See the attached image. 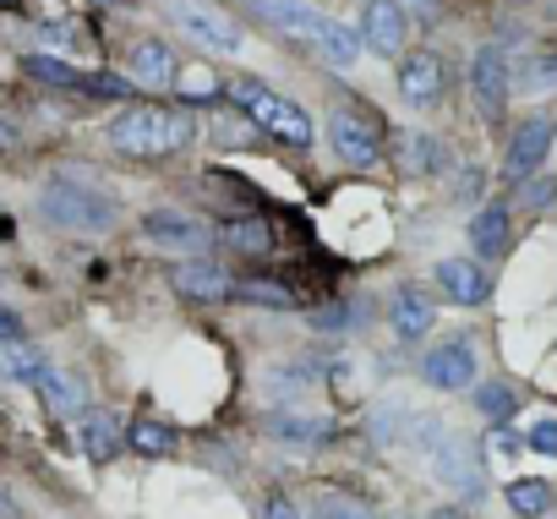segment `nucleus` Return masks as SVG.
<instances>
[{
  "instance_id": "nucleus-39",
  "label": "nucleus",
  "mask_w": 557,
  "mask_h": 519,
  "mask_svg": "<svg viewBox=\"0 0 557 519\" xmlns=\"http://www.w3.org/2000/svg\"><path fill=\"white\" fill-rule=\"evenodd\" d=\"M99 7H137V0H99Z\"/></svg>"
},
{
  "instance_id": "nucleus-8",
  "label": "nucleus",
  "mask_w": 557,
  "mask_h": 519,
  "mask_svg": "<svg viewBox=\"0 0 557 519\" xmlns=\"http://www.w3.org/2000/svg\"><path fill=\"white\" fill-rule=\"evenodd\" d=\"M143 235L159 240V246H170V251H202V246L219 240V230L208 219L186 213V208H148L143 213Z\"/></svg>"
},
{
  "instance_id": "nucleus-27",
  "label": "nucleus",
  "mask_w": 557,
  "mask_h": 519,
  "mask_svg": "<svg viewBox=\"0 0 557 519\" xmlns=\"http://www.w3.org/2000/svg\"><path fill=\"white\" fill-rule=\"evenodd\" d=\"M126 443H132L137 454H153V459H159V454H175V448H181V432H175L170 421H132V427H126Z\"/></svg>"
},
{
  "instance_id": "nucleus-23",
  "label": "nucleus",
  "mask_w": 557,
  "mask_h": 519,
  "mask_svg": "<svg viewBox=\"0 0 557 519\" xmlns=\"http://www.w3.org/2000/svg\"><path fill=\"white\" fill-rule=\"evenodd\" d=\"M34 388L45 394V405H50L55 416H83V410H88V383L72 378V372H55V367H50Z\"/></svg>"
},
{
  "instance_id": "nucleus-38",
  "label": "nucleus",
  "mask_w": 557,
  "mask_h": 519,
  "mask_svg": "<svg viewBox=\"0 0 557 519\" xmlns=\"http://www.w3.org/2000/svg\"><path fill=\"white\" fill-rule=\"evenodd\" d=\"M12 143H17V126H12L7 115H0V148H12Z\"/></svg>"
},
{
  "instance_id": "nucleus-30",
  "label": "nucleus",
  "mask_w": 557,
  "mask_h": 519,
  "mask_svg": "<svg viewBox=\"0 0 557 519\" xmlns=\"http://www.w3.org/2000/svg\"><path fill=\"white\" fill-rule=\"evenodd\" d=\"M508 508L519 519H546L552 514V486L546 481H508Z\"/></svg>"
},
{
  "instance_id": "nucleus-13",
  "label": "nucleus",
  "mask_w": 557,
  "mask_h": 519,
  "mask_svg": "<svg viewBox=\"0 0 557 519\" xmlns=\"http://www.w3.org/2000/svg\"><path fill=\"white\" fill-rule=\"evenodd\" d=\"M426 465H432V475L443 481V486H454V492H481V459H475V448L465 443V437H454V432H443V443L426 454Z\"/></svg>"
},
{
  "instance_id": "nucleus-9",
  "label": "nucleus",
  "mask_w": 557,
  "mask_h": 519,
  "mask_svg": "<svg viewBox=\"0 0 557 519\" xmlns=\"http://www.w3.org/2000/svg\"><path fill=\"white\" fill-rule=\"evenodd\" d=\"M251 17H262L273 34L285 39H301V45H318V34L329 28V12H318L312 0H246Z\"/></svg>"
},
{
  "instance_id": "nucleus-28",
  "label": "nucleus",
  "mask_w": 557,
  "mask_h": 519,
  "mask_svg": "<svg viewBox=\"0 0 557 519\" xmlns=\"http://www.w3.org/2000/svg\"><path fill=\"white\" fill-rule=\"evenodd\" d=\"M312 519H377V508L356 492H318L312 497Z\"/></svg>"
},
{
  "instance_id": "nucleus-22",
  "label": "nucleus",
  "mask_w": 557,
  "mask_h": 519,
  "mask_svg": "<svg viewBox=\"0 0 557 519\" xmlns=\"http://www.w3.org/2000/svg\"><path fill=\"white\" fill-rule=\"evenodd\" d=\"M50 372V356L34 345V339H12V345H0V378L7 383H39Z\"/></svg>"
},
{
  "instance_id": "nucleus-4",
  "label": "nucleus",
  "mask_w": 557,
  "mask_h": 519,
  "mask_svg": "<svg viewBox=\"0 0 557 519\" xmlns=\"http://www.w3.org/2000/svg\"><path fill=\"white\" fill-rule=\"evenodd\" d=\"M329 143H334V153H339L345 164H356V170H377V164H383V148H388L377 115L350 110V104H339V110L329 115Z\"/></svg>"
},
{
  "instance_id": "nucleus-34",
  "label": "nucleus",
  "mask_w": 557,
  "mask_h": 519,
  "mask_svg": "<svg viewBox=\"0 0 557 519\" xmlns=\"http://www.w3.org/2000/svg\"><path fill=\"white\" fill-rule=\"evenodd\" d=\"M257 514H262V519H307V514H301V503H296L290 492H262Z\"/></svg>"
},
{
  "instance_id": "nucleus-5",
  "label": "nucleus",
  "mask_w": 557,
  "mask_h": 519,
  "mask_svg": "<svg viewBox=\"0 0 557 519\" xmlns=\"http://www.w3.org/2000/svg\"><path fill=\"white\" fill-rule=\"evenodd\" d=\"M170 23L186 39H197L202 50H219V55H240L246 50V34L219 7H202V0H170Z\"/></svg>"
},
{
  "instance_id": "nucleus-37",
  "label": "nucleus",
  "mask_w": 557,
  "mask_h": 519,
  "mask_svg": "<svg viewBox=\"0 0 557 519\" xmlns=\"http://www.w3.org/2000/svg\"><path fill=\"white\" fill-rule=\"evenodd\" d=\"M12 339H28V334H23V318H17L12 307H0V345H12Z\"/></svg>"
},
{
  "instance_id": "nucleus-29",
  "label": "nucleus",
  "mask_w": 557,
  "mask_h": 519,
  "mask_svg": "<svg viewBox=\"0 0 557 519\" xmlns=\"http://www.w3.org/2000/svg\"><path fill=\"white\" fill-rule=\"evenodd\" d=\"M410 421H416V410H410V405H399V399H383V405L372 410V437H377V443H399V448H405V432H410Z\"/></svg>"
},
{
  "instance_id": "nucleus-33",
  "label": "nucleus",
  "mask_w": 557,
  "mask_h": 519,
  "mask_svg": "<svg viewBox=\"0 0 557 519\" xmlns=\"http://www.w3.org/2000/svg\"><path fill=\"white\" fill-rule=\"evenodd\" d=\"M519 88H524V94H552V88H557V50H552V55H535V61L524 66Z\"/></svg>"
},
{
  "instance_id": "nucleus-18",
  "label": "nucleus",
  "mask_w": 557,
  "mask_h": 519,
  "mask_svg": "<svg viewBox=\"0 0 557 519\" xmlns=\"http://www.w3.org/2000/svg\"><path fill=\"white\" fill-rule=\"evenodd\" d=\"M170 280H175V291L191 296V301H235V280H230L219 263H181Z\"/></svg>"
},
{
  "instance_id": "nucleus-24",
  "label": "nucleus",
  "mask_w": 557,
  "mask_h": 519,
  "mask_svg": "<svg viewBox=\"0 0 557 519\" xmlns=\"http://www.w3.org/2000/svg\"><path fill=\"white\" fill-rule=\"evenodd\" d=\"M470 246H475L481 257H503V251H508V208L486 202V208L470 219Z\"/></svg>"
},
{
  "instance_id": "nucleus-3",
  "label": "nucleus",
  "mask_w": 557,
  "mask_h": 519,
  "mask_svg": "<svg viewBox=\"0 0 557 519\" xmlns=\"http://www.w3.org/2000/svg\"><path fill=\"white\" fill-rule=\"evenodd\" d=\"M230 99L251 115L257 132H268V137H278V143H290V148H312V137H318L312 115H307L301 104H290V99H278L273 88H262L257 77H235V83H230Z\"/></svg>"
},
{
  "instance_id": "nucleus-7",
  "label": "nucleus",
  "mask_w": 557,
  "mask_h": 519,
  "mask_svg": "<svg viewBox=\"0 0 557 519\" xmlns=\"http://www.w3.org/2000/svg\"><path fill=\"white\" fill-rule=\"evenodd\" d=\"M557 137V115H524L519 132L508 137V153H503V181L524 186L541 164H546V148Z\"/></svg>"
},
{
  "instance_id": "nucleus-6",
  "label": "nucleus",
  "mask_w": 557,
  "mask_h": 519,
  "mask_svg": "<svg viewBox=\"0 0 557 519\" xmlns=\"http://www.w3.org/2000/svg\"><path fill=\"white\" fill-rule=\"evenodd\" d=\"M23 66H28V77H39L45 88H66V94H104V99H121V94H132V77L83 72V66H72V61H61V55H28Z\"/></svg>"
},
{
  "instance_id": "nucleus-35",
  "label": "nucleus",
  "mask_w": 557,
  "mask_h": 519,
  "mask_svg": "<svg viewBox=\"0 0 557 519\" xmlns=\"http://www.w3.org/2000/svg\"><path fill=\"white\" fill-rule=\"evenodd\" d=\"M524 443H530L535 454H552V459H557V421H552V416H541V421L524 432Z\"/></svg>"
},
{
  "instance_id": "nucleus-36",
  "label": "nucleus",
  "mask_w": 557,
  "mask_h": 519,
  "mask_svg": "<svg viewBox=\"0 0 557 519\" xmlns=\"http://www.w3.org/2000/svg\"><path fill=\"white\" fill-rule=\"evenodd\" d=\"M175 83H181V88H186L191 99H208V94H219V83H213V77H208L202 66H191V72H186V77H175Z\"/></svg>"
},
{
  "instance_id": "nucleus-40",
  "label": "nucleus",
  "mask_w": 557,
  "mask_h": 519,
  "mask_svg": "<svg viewBox=\"0 0 557 519\" xmlns=\"http://www.w3.org/2000/svg\"><path fill=\"white\" fill-rule=\"evenodd\" d=\"M437 519H465V514H454V508H443V514H437Z\"/></svg>"
},
{
  "instance_id": "nucleus-10",
  "label": "nucleus",
  "mask_w": 557,
  "mask_h": 519,
  "mask_svg": "<svg viewBox=\"0 0 557 519\" xmlns=\"http://www.w3.org/2000/svg\"><path fill=\"white\" fill-rule=\"evenodd\" d=\"M508 61H503V50L497 45H481L475 50V61H470V94H475V110H481V121H503V110H508Z\"/></svg>"
},
{
  "instance_id": "nucleus-20",
  "label": "nucleus",
  "mask_w": 557,
  "mask_h": 519,
  "mask_svg": "<svg viewBox=\"0 0 557 519\" xmlns=\"http://www.w3.org/2000/svg\"><path fill=\"white\" fill-rule=\"evenodd\" d=\"M312 50H318V61H323V66L350 72V66L361 61V50H367V45H361V28H350V23L329 17V28L318 34V45H312Z\"/></svg>"
},
{
  "instance_id": "nucleus-32",
  "label": "nucleus",
  "mask_w": 557,
  "mask_h": 519,
  "mask_svg": "<svg viewBox=\"0 0 557 519\" xmlns=\"http://www.w3.org/2000/svg\"><path fill=\"white\" fill-rule=\"evenodd\" d=\"M475 410H481L486 421H497V427H503V421L513 416V394H508L503 383H481V388H475Z\"/></svg>"
},
{
  "instance_id": "nucleus-25",
  "label": "nucleus",
  "mask_w": 557,
  "mask_h": 519,
  "mask_svg": "<svg viewBox=\"0 0 557 519\" xmlns=\"http://www.w3.org/2000/svg\"><path fill=\"white\" fill-rule=\"evenodd\" d=\"M235 301L246 307H273V312H296V291L278 280H235Z\"/></svg>"
},
{
  "instance_id": "nucleus-1",
  "label": "nucleus",
  "mask_w": 557,
  "mask_h": 519,
  "mask_svg": "<svg viewBox=\"0 0 557 519\" xmlns=\"http://www.w3.org/2000/svg\"><path fill=\"white\" fill-rule=\"evenodd\" d=\"M197 121L186 110H164V104H132L110 121V148L132 153V159H170L181 148H191Z\"/></svg>"
},
{
  "instance_id": "nucleus-15",
  "label": "nucleus",
  "mask_w": 557,
  "mask_h": 519,
  "mask_svg": "<svg viewBox=\"0 0 557 519\" xmlns=\"http://www.w3.org/2000/svg\"><path fill=\"white\" fill-rule=\"evenodd\" d=\"M77 443H83V454L94 459V465H104V459H115L121 448H126V421L115 416V410H83L77 416Z\"/></svg>"
},
{
  "instance_id": "nucleus-17",
  "label": "nucleus",
  "mask_w": 557,
  "mask_h": 519,
  "mask_svg": "<svg viewBox=\"0 0 557 519\" xmlns=\"http://www.w3.org/2000/svg\"><path fill=\"white\" fill-rule=\"evenodd\" d=\"M432 323H437V301L426 291H416V285H399L394 291V339L416 345V339L432 334Z\"/></svg>"
},
{
  "instance_id": "nucleus-26",
  "label": "nucleus",
  "mask_w": 557,
  "mask_h": 519,
  "mask_svg": "<svg viewBox=\"0 0 557 519\" xmlns=\"http://www.w3.org/2000/svg\"><path fill=\"white\" fill-rule=\"evenodd\" d=\"M219 240H224L230 251L257 257V251H268V246H273V230H268L262 219H230V224H219Z\"/></svg>"
},
{
  "instance_id": "nucleus-16",
  "label": "nucleus",
  "mask_w": 557,
  "mask_h": 519,
  "mask_svg": "<svg viewBox=\"0 0 557 519\" xmlns=\"http://www.w3.org/2000/svg\"><path fill=\"white\" fill-rule=\"evenodd\" d=\"M437 291H443L454 307H481L492 285H486L481 263H470V257H443V263H437Z\"/></svg>"
},
{
  "instance_id": "nucleus-12",
  "label": "nucleus",
  "mask_w": 557,
  "mask_h": 519,
  "mask_svg": "<svg viewBox=\"0 0 557 519\" xmlns=\"http://www.w3.org/2000/svg\"><path fill=\"white\" fill-rule=\"evenodd\" d=\"M405 39H410V17L399 0H367V12H361V45L372 55H405Z\"/></svg>"
},
{
  "instance_id": "nucleus-21",
  "label": "nucleus",
  "mask_w": 557,
  "mask_h": 519,
  "mask_svg": "<svg viewBox=\"0 0 557 519\" xmlns=\"http://www.w3.org/2000/svg\"><path fill=\"white\" fill-rule=\"evenodd\" d=\"M329 416H307V410H273L268 416V437H278V443H329Z\"/></svg>"
},
{
  "instance_id": "nucleus-14",
  "label": "nucleus",
  "mask_w": 557,
  "mask_h": 519,
  "mask_svg": "<svg viewBox=\"0 0 557 519\" xmlns=\"http://www.w3.org/2000/svg\"><path fill=\"white\" fill-rule=\"evenodd\" d=\"M421 378H426L432 388H443V394H454V388H470V383H475V350H470L465 339H448V345L426 350V361H421Z\"/></svg>"
},
{
  "instance_id": "nucleus-19",
  "label": "nucleus",
  "mask_w": 557,
  "mask_h": 519,
  "mask_svg": "<svg viewBox=\"0 0 557 519\" xmlns=\"http://www.w3.org/2000/svg\"><path fill=\"white\" fill-rule=\"evenodd\" d=\"M126 72H132V83H143V88H175V50L159 45V39H143V45H132Z\"/></svg>"
},
{
  "instance_id": "nucleus-2",
  "label": "nucleus",
  "mask_w": 557,
  "mask_h": 519,
  "mask_svg": "<svg viewBox=\"0 0 557 519\" xmlns=\"http://www.w3.org/2000/svg\"><path fill=\"white\" fill-rule=\"evenodd\" d=\"M39 213L50 224H61V230H77V235H104L121 219L115 197L88 186V181H77V175H50L45 191H39Z\"/></svg>"
},
{
  "instance_id": "nucleus-11",
  "label": "nucleus",
  "mask_w": 557,
  "mask_h": 519,
  "mask_svg": "<svg viewBox=\"0 0 557 519\" xmlns=\"http://www.w3.org/2000/svg\"><path fill=\"white\" fill-rule=\"evenodd\" d=\"M443 94H448V66H443V55L410 50V55L399 61V99L416 104V110H432Z\"/></svg>"
},
{
  "instance_id": "nucleus-31",
  "label": "nucleus",
  "mask_w": 557,
  "mask_h": 519,
  "mask_svg": "<svg viewBox=\"0 0 557 519\" xmlns=\"http://www.w3.org/2000/svg\"><path fill=\"white\" fill-rule=\"evenodd\" d=\"M443 159H448V148H443L437 137H405V164H410V170L432 175V170H443Z\"/></svg>"
}]
</instances>
